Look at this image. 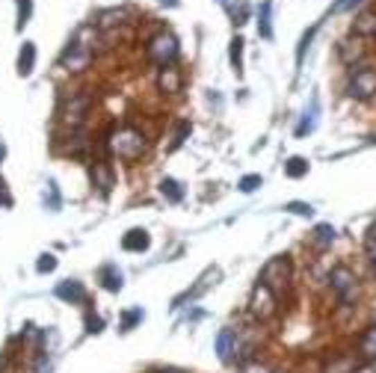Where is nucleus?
Here are the masks:
<instances>
[{"mask_svg": "<svg viewBox=\"0 0 376 373\" xmlns=\"http://www.w3.org/2000/svg\"><path fill=\"white\" fill-rule=\"evenodd\" d=\"M352 373H370V370H352Z\"/></svg>", "mask_w": 376, "mask_h": 373, "instance_id": "39", "label": "nucleus"}, {"mask_svg": "<svg viewBox=\"0 0 376 373\" xmlns=\"http://www.w3.org/2000/svg\"><path fill=\"white\" fill-rule=\"evenodd\" d=\"M15 9H18V21H15V30L21 33L27 24H30V18H33V0H15Z\"/></svg>", "mask_w": 376, "mask_h": 373, "instance_id": "24", "label": "nucleus"}, {"mask_svg": "<svg viewBox=\"0 0 376 373\" xmlns=\"http://www.w3.org/2000/svg\"><path fill=\"white\" fill-rule=\"evenodd\" d=\"M237 353V335H234V329H223V332L216 335V356L223 358V361H231Z\"/></svg>", "mask_w": 376, "mask_h": 373, "instance_id": "12", "label": "nucleus"}, {"mask_svg": "<svg viewBox=\"0 0 376 373\" xmlns=\"http://www.w3.org/2000/svg\"><path fill=\"white\" fill-rule=\"evenodd\" d=\"M284 175L287 178H302V175H308V160L305 157H291L284 163Z\"/></svg>", "mask_w": 376, "mask_h": 373, "instance_id": "25", "label": "nucleus"}, {"mask_svg": "<svg viewBox=\"0 0 376 373\" xmlns=\"http://www.w3.org/2000/svg\"><path fill=\"white\" fill-rule=\"evenodd\" d=\"M252 314H255V317H261V320H264V317H270L273 311H275V290H270L267 288V284H255V290H252Z\"/></svg>", "mask_w": 376, "mask_h": 373, "instance_id": "7", "label": "nucleus"}, {"mask_svg": "<svg viewBox=\"0 0 376 373\" xmlns=\"http://www.w3.org/2000/svg\"><path fill=\"white\" fill-rule=\"evenodd\" d=\"M130 15V9H107V12L98 15V27H116V24H125V18Z\"/></svg>", "mask_w": 376, "mask_h": 373, "instance_id": "19", "label": "nucleus"}, {"mask_svg": "<svg viewBox=\"0 0 376 373\" xmlns=\"http://www.w3.org/2000/svg\"><path fill=\"white\" fill-rule=\"evenodd\" d=\"M287 279H291V258L287 255H279V258H270L267 264H264L258 281L267 284L270 290H279L282 284H287Z\"/></svg>", "mask_w": 376, "mask_h": 373, "instance_id": "6", "label": "nucleus"}, {"mask_svg": "<svg viewBox=\"0 0 376 373\" xmlns=\"http://www.w3.org/2000/svg\"><path fill=\"white\" fill-rule=\"evenodd\" d=\"M329 284H332V290H335V296L344 305H350V302H356V296H359V276L352 272L350 267H344V264H338L335 270L329 272Z\"/></svg>", "mask_w": 376, "mask_h": 373, "instance_id": "5", "label": "nucleus"}, {"mask_svg": "<svg viewBox=\"0 0 376 373\" xmlns=\"http://www.w3.org/2000/svg\"><path fill=\"white\" fill-rule=\"evenodd\" d=\"M284 211H287V214H293V216H314V207H311V205H305V202H287V205H284Z\"/></svg>", "mask_w": 376, "mask_h": 373, "instance_id": "28", "label": "nucleus"}, {"mask_svg": "<svg viewBox=\"0 0 376 373\" xmlns=\"http://www.w3.org/2000/svg\"><path fill=\"white\" fill-rule=\"evenodd\" d=\"M359 349H361V356L368 358V361H376V326H370L368 332L361 335V344H359Z\"/></svg>", "mask_w": 376, "mask_h": 373, "instance_id": "21", "label": "nucleus"}, {"mask_svg": "<svg viewBox=\"0 0 376 373\" xmlns=\"http://www.w3.org/2000/svg\"><path fill=\"white\" fill-rule=\"evenodd\" d=\"M142 320V309H130V311H125V317H121V332H130L137 323Z\"/></svg>", "mask_w": 376, "mask_h": 373, "instance_id": "29", "label": "nucleus"}, {"mask_svg": "<svg viewBox=\"0 0 376 373\" xmlns=\"http://www.w3.org/2000/svg\"><path fill=\"white\" fill-rule=\"evenodd\" d=\"M3 157H6V146H3V139H0V163H3Z\"/></svg>", "mask_w": 376, "mask_h": 373, "instance_id": "37", "label": "nucleus"}, {"mask_svg": "<svg viewBox=\"0 0 376 373\" xmlns=\"http://www.w3.org/2000/svg\"><path fill=\"white\" fill-rule=\"evenodd\" d=\"M361 3V0H335L332 3V12H347V9H356Z\"/></svg>", "mask_w": 376, "mask_h": 373, "instance_id": "34", "label": "nucleus"}, {"mask_svg": "<svg viewBox=\"0 0 376 373\" xmlns=\"http://www.w3.org/2000/svg\"><path fill=\"white\" fill-rule=\"evenodd\" d=\"M33 69H36V45H33V42H24L18 51V74L21 78H30Z\"/></svg>", "mask_w": 376, "mask_h": 373, "instance_id": "13", "label": "nucleus"}, {"mask_svg": "<svg viewBox=\"0 0 376 373\" xmlns=\"http://www.w3.org/2000/svg\"><path fill=\"white\" fill-rule=\"evenodd\" d=\"M148 60L151 62H157L160 69H166V65H172L175 60H178V53H181V48H178V39L172 36V33H157V36H151L148 39Z\"/></svg>", "mask_w": 376, "mask_h": 373, "instance_id": "4", "label": "nucleus"}, {"mask_svg": "<svg viewBox=\"0 0 376 373\" xmlns=\"http://www.w3.org/2000/svg\"><path fill=\"white\" fill-rule=\"evenodd\" d=\"M258 36L273 39V0H264L258 6Z\"/></svg>", "mask_w": 376, "mask_h": 373, "instance_id": "16", "label": "nucleus"}, {"mask_svg": "<svg viewBox=\"0 0 376 373\" xmlns=\"http://www.w3.org/2000/svg\"><path fill=\"white\" fill-rule=\"evenodd\" d=\"M101 329H104V320H101V317H86V332H89V335H98V332H101Z\"/></svg>", "mask_w": 376, "mask_h": 373, "instance_id": "33", "label": "nucleus"}, {"mask_svg": "<svg viewBox=\"0 0 376 373\" xmlns=\"http://www.w3.org/2000/svg\"><path fill=\"white\" fill-rule=\"evenodd\" d=\"M160 89H166V92H178L181 89V78H178V71H175L172 65L160 69Z\"/></svg>", "mask_w": 376, "mask_h": 373, "instance_id": "20", "label": "nucleus"}, {"mask_svg": "<svg viewBox=\"0 0 376 373\" xmlns=\"http://www.w3.org/2000/svg\"><path fill=\"white\" fill-rule=\"evenodd\" d=\"M57 270V255H51V252H45V255H39V261H36V272H53Z\"/></svg>", "mask_w": 376, "mask_h": 373, "instance_id": "27", "label": "nucleus"}, {"mask_svg": "<svg viewBox=\"0 0 376 373\" xmlns=\"http://www.w3.org/2000/svg\"><path fill=\"white\" fill-rule=\"evenodd\" d=\"M151 246V237L146 228H130V232L121 237V249L125 252H146Z\"/></svg>", "mask_w": 376, "mask_h": 373, "instance_id": "11", "label": "nucleus"}, {"mask_svg": "<svg viewBox=\"0 0 376 373\" xmlns=\"http://www.w3.org/2000/svg\"><path fill=\"white\" fill-rule=\"evenodd\" d=\"M45 205H48V211H53V214H57L60 207H62V202H60V186H57V181H48V184H45Z\"/></svg>", "mask_w": 376, "mask_h": 373, "instance_id": "26", "label": "nucleus"}, {"mask_svg": "<svg viewBox=\"0 0 376 373\" xmlns=\"http://www.w3.org/2000/svg\"><path fill=\"white\" fill-rule=\"evenodd\" d=\"M314 33H317V27H311V30H308L305 33V36H302V42H300V51H296V60H305V51H308V45H311V39H314Z\"/></svg>", "mask_w": 376, "mask_h": 373, "instance_id": "32", "label": "nucleus"}, {"mask_svg": "<svg viewBox=\"0 0 376 373\" xmlns=\"http://www.w3.org/2000/svg\"><path fill=\"white\" fill-rule=\"evenodd\" d=\"M317 116H320V101H317V98H311V104H308V107H305V113H302L300 128H296V137L311 134V130L317 128Z\"/></svg>", "mask_w": 376, "mask_h": 373, "instance_id": "14", "label": "nucleus"}, {"mask_svg": "<svg viewBox=\"0 0 376 373\" xmlns=\"http://www.w3.org/2000/svg\"><path fill=\"white\" fill-rule=\"evenodd\" d=\"M57 296L62 302H71V305H80V302H86V288L80 281H74V279H69V281H60L57 284Z\"/></svg>", "mask_w": 376, "mask_h": 373, "instance_id": "9", "label": "nucleus"}, {"mask_svg": "<svg viewBox=\"0 0 376 373\" xmlns=\"http://www.w3.org/2000/svg\"><path fill=\"white\" fill-rule=\"evenodd\" d=\"M264 184V178H261V175H246V178H240V193H255L258 190V186Z\"/></svg>", "mask_w": 376, "mask_h": 373, "instance_id": "31", "label": "nucleus"}, {"mask_svg": "<svg viewBox=\"0 0 376 373\" xmlns=\"http://www.w3.org/2000/svg\"><path fill=\"white\" fill-rule=\"evenodd\" d=\"M157 373H184V370H178V367H166V370H157Z\"/></svg>", "mask_w": 376, "mask_h": 373, "instance_id": "38", "label": "nucleus"}, {"mask_svg": "<svg viewBox=\"0 0 376 373\" xmlns=\"http://www.w3.org/2000/svg\"><path fill=\"white\" fill-rule=\"evenodd\" d=\"M101 284H104V290L119 293L121 284H125V276H121V270L116 264H107V267H101Z\"/></svg>", "mask_w": 376, "mask_h": 373, "instance_id": "15", "label": "nucleus"}, {"mask_svg": "<svg viewBox=\"0 0 376 373\" xmlns=\"http://www.w3.org/2000/svg\"><path fill=\"white\" fill-rule=\"evenodd\" d=\"M92 181H95L98 190L107 196L110 190H113V169H110L107 163H95V166H92Z\"/></svg>", "mask_w": 376, "mask_h": 373, "instance_id": "17", "label": "nucleus"}, {"mask_svg": "<svg viewBox=\"0 0 376 373\" xmlns=\"http://www.w3.org/2000/svg\"><path fill=\"white\" fill-rule=\"evenodd\" d=\"M352 36H359V39H376V12H373V9L356 15V21H352Z\"/></svg>", "mask_w": 376, "mask_h": 373, "instance_id": "10", "label": "nucleus"}, {"mask_svg": "<svg viewBox=\"0 0 376 373\" xmlns=\"http://www.w3.org/2000/svg\"><path fill=\"white\" fill-rule=\"evenodd\" d=\"M160 196L166 202H172V205H178L184 199V190H181V184L175 181V178H163L160 181Z\"/></svg>", "mask_w": 376, "mask_h": 373, "instance_id": "18", "label": "nucleus"}, {"mask_svg": "<svg viewBox=\"0 0 376 373\" xmlns=\"http://www.w3.org/2000/svg\"><path fill=\"white\" fill-rule=\"evenodd\" d=\"M107 148L121 160H139L146 155V137H142L137 128H119L110 134Z\"/></svg>", "mask_w": 376, "mask_h": 373, "instance_id": "2", "label": "nucleus"}, {"mask_svg": "<svg viewBox=\"0 0 376 373\" xmlns=\"http://www.w3.org/2000/svg\"><path fill=\"white\" fill-rule=\"evenodd\" d=\"M95 57V24H83L74 30V36L65 45L60 65L65 71H83Z\"/></svg>", "mask_w": 376, "mask_h": 373, "instance_id": "1", "label": "nucleus"}, {"mask_svg": "<svg viewBox=\"0 0 376 373\" xmlns=\"http://www.w3.org/2000/svg\"><path fill=\"white\" fill-rule=\"evenodd\" d=\"M190 130H193V125L190 122H181L178 125V130H175V139H172V146H169V151H175V148H181L184 146V139L190 137Z\"/></svg>", "mask_w": 376, "mask_h": 373, "instance_id": "30", "label": "nucleus"}, {"mask_svg": "<svg viewBox=\"0 0 376 373\" xmlns=\"http://www.w3.org/2000/svg\"><path fill=\"white\" fill-rule=\"evenodd\" d=\"M335 234H338V232H335V228H332L329 223H320V225L314 228V243L326 249V246L335 243Z\"/></svg>", "mask_w": 376, "mask_h": 373, "instance_id": "23", "label": "nucleus"}, {"mask_svg": "<svg viewBox=\"0 0 376 373\" xmlns=\"http://www.w3.org/2000/svg\"><path fill=\"white\" fill-rule=\"evenodd\" d=\"M89 104H92V98L86 95V92H80V95H71L69 98V107H65V122H69L71 128H77V125H83V119H86V110H89Z\"/></svg>", "mask_w": 376, "mask_h": 373, "instance_id": "8", "label": "nucleus"}, {"mask_svg": "<svg viewBox=\"0 0 376 373\" xmlns=\"http://www.w3.org/2000/svg\"><path fill=\"white\" fill-rule=\"evenodd\" d=\"M157 3H160V6H169V9H175V6H178V0H157Z\"/></svg>", "mask_w": 376, "mask_h": 373, "instance_id": "36", "label": "nucleus"}, {"mask_svg": "<svg viewBox=\"0 0 376 373\" xmlns=\"http://www.w3.org/2000/svg\"><path fill=\"white\" fill-rule=\"evenodd\" d=\"M373 272H376V258H373Z\"/></svg>", "mask_w": 376, "mask_h": 373, "instance_id": "40", "label": "nucleus"}, {"mask_svg": "<svg viewBox=\"0 0 376 373\" xmlns=\"http://www.w3.org/2000/svg\"><path fill=\"white\" fill-rule=\"evenodd\" d=\"M243 45H246V42H243L240 36H234V39H231V48H228L231 69H234L237 74H243Z\"/></svg>", "mask_w": 376, "mask_h": 373, "instance_id": "22", "label": "nucleus"}, {"mask_svg": "<svg viewBox=\"0 0 376 373\" xmlns=\"http://www.w3.org/2000/svg\"><path fill=\"white\" fill-rule=\"evenodd\" d=\"M347 95L356 101H370L376 95V65H352L347 78Z\"/></svg>", "mask_w": 376, "mask_h": 373, "instance_id": "3", "label": "nucleus"}, {"mask_svg": "<svg viewBox=\"0 0 376 373\" xmlns=\"http://www.w3.org/2000/svg\"><path fill=\"white\" fill-rule=\"evenodd\" d=\"M243 373H270V370L261 367V365H249V367H243Z\"/></svg>", "mask_w": 376, "mask_h": 373, "instance_id": "35", "label": "nucleus"}]
</instances>
